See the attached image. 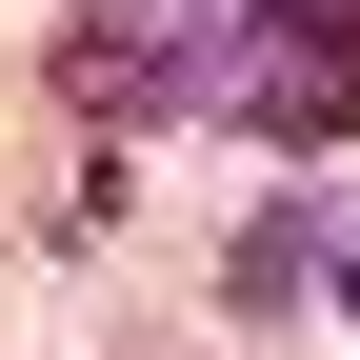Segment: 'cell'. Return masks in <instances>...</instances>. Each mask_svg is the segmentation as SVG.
<instances>
[{
	"mask_svg": "<svg viewBox=\"0 0 360 360\" xmlns=\"http://www.w3.org/2000/svg\"><path fill=\"white\" fill-rule=\"evenodd\" d=\"M220 120H260L281 160L360 141V0H240L220 20Z\"/></svg>",
	"mask_w": 360,
	"mask_h": 360,
	"instance_id": "cell-1",
	"label": "cell"
},
{
	"mask_svg": "<svg viewBox=\"0 0 360 360\" xmlns=\"http://www.w3.org/2000/svg\"><path fill=\"white\" fill-rule=\"evenodd\" d=\"M60 101L101 120V141L200 120L220 101V20H200V0H60Z\"/></svg>",
	"mask_w": 360,
	"mask_h": 360,
	"instance_id": "cell-2",
	"label": "cell"
}]
</instances>
